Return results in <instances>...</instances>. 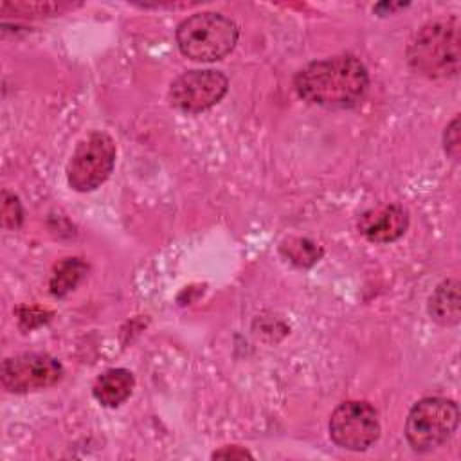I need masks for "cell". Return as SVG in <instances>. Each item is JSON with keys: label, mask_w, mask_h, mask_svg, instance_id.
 <instances>
[{"label": "cell", "mask_w": 461, "mask_h": 461, "mask_svg": "<svg viewBox=\"0 0 461 461\" xmlns=\"http://www.w3.org/2000/svg\"><path fill=\"white\" fill-rule=\"evenodd\" d=\"M330 438L346 450H366L380 436V421L375 407L362 400L342 402L330 416Z\"/></svg>", "instance_id": "8992f818"}, {"label": "cell", "mask_w": 461, "mask_h": 461, "mask_svg": "<svg viewBox=\"0 0 461 461\" xmlns=\"http://www.w3.org/2000/svg\"><path fill=\"white\" fill-rule=\"evenodd\" d=\"M85 270H86V265L77 258H68V259L61 261L56 267V272L50 279V292L58 297L68 294L70 290H74L77 281L83 277Z\"/></svg>", "instance_id": "4fadbf2b"}, {"label": "cell", "mask_w": 461, "mask_h": 461, "mask_svg": "<svg viewBox=\"0 0 461 461\" xmlns=\"http://www.w3.org/2000/svg\"><path fill=\"white\" fill-rule=\"evenodd\" d=\"M22 221V207L14 194L4 191L2 194V223L4 227H18Z\"/></svg>", "instance_id": "5bb4252c"}, {"label": "cell", "mask_w": 461, "mask_h": 461, "mask_svg": "<svg viewBox=\"0 0 461 461\" xmlns=\"http://www.w3.org/2000/svg\"><path fill=\"white\" fill-rule=\"evenodd\" d=\"M212 459H245V457H252V454L243 448V447H238V445H229V447H223L216 452H212L211 456Z\"/></svg>", "instance_id": "2e32d148"}, {"label": "cell", "mask_w": 461, "mask_h": 461, "mask_svg": "<svg viewBox=\"0 0 461 461\" xmlns=\"http://www.w3.org/2000/svg\"><path fill=\"white\" fill-rule=\"evenodd\" d=\"M63 376V366L47 353H20L7 357L0 367V380L9 393H32L52 387Z\"/></svg>", "instance_id": "52a82bcc"}, {"label": "cell", "mask_w": 461, "mask_h": 461, "mask_svg": "<svg viewBox=\"0 0 461 461\" xmlns=\"http://www.w3.org/2000/svg\"><path fill=\"white\" fill-rule=\"evenodd\" d=\"M229 79L218 70H189L169 86V101L185 113H200L214 106L227 94Z\"/></svg>", "instance_id": "ba28073f"}, {"label": "cell", "mask_w": 461, "mask_h": 461, "mask_svg": "<svg viewBox=\"0 0 461 461\" xmlns=\"http://www.w3.org/2000/svg\"><path fill=\"white\" fill-rule=\"evenodd\" d=\"M459 425L457 403L429 396L416 402L405 420V438L414 452H430L445 445Z\"/></svg>", "instance_id": "277c9868"}, {"label": "cell", "mask_w": 461, "mask_h": 461, "mask_svg": "<svg viewBox=\"0 0 461 461\" xmlns=\"http://www.w3.org/2000/svg\"><path fill=\"white\" fill-rule=\"evenodd\" d=\"M115 166V142L104 131H92L81 139L67 164V180L74 191L97 189Z\"/></svg>", "instance_id": "5b68a950"}, {"label": "cell", "mask_w": 461, "mask_h": 461, "mask_svg": "<svg viewBox=\"0 0 461 461\" xmlns=\"http://www.w3.org/2000/svg\"><path fill=\"white\" fill-rule=\"evenodd\" d=\"M238 25L220 13H196L176 27V43L184 56L194 61L225 58L238 43Z\"/></svg>", "instance_id": "3957f363"}, {"label": "cell", "mask_w": 461, "mask_h": 461, "mask_svg": "<svg viewBox=\"0 0 461 461\" xmlns=\"http://www.w3.org/2000/svg\"><path fill=\"white\" fill-rule=\"evenodd\" d=\"M294 86L312 104L353 106L364 97L369 74L358 58L340 54L303 67L294 77Z\"/></svg>", "instance_id": "6da1fadb"}, {"label": "cell", "mask_w": 461, "mask_h": 461, "mask_svg": "<svg viewBox=\"0 0 461 461\" xmlns=\"http://www.w3.org/2000/svg\"><path fill=\"white\" fill-rule=\"evenodd\" d=\"M135 387V376L124 367L108 369L92 385L94 398L104 407H117L126 402Z\"/></svg>", "instance_id": "30bf717a"}, {"label": "cell", "mask_w": 461, "mask_h": 461, "mask_svg": "<svg viewBox=\"0 0 461 461\" xmlns=\"http://www.w3.org/2000/svg\"><path fill=\"white\" fill-rule=\"evenodd\" d=\"M409 65L427 77H454L459 72V23L438 20L423 25L407 49Z\"/></svg>", "instance_id": "7a4b0ae2"}, {"label": "cell", "mask_w": 461, "mask_h": 461, "mask_svg": "<svg viewBox=\"0 0 461 461\" xmlns=\"http://www.w3.org/2000/svg\"><path fill=\"white\" fill-rule=\"evenodd\" d=\"M281 254L294 265L297 267H312L313 263H317L322 256V249L313 243L308 238H299V236H290L286 238L281 247H279Z\"/></svg>", "instance_id": "7c38bea8"}, {"label": "cell", "mask_w": 461, "mask_h": 461, "mask_svg": "<svg viewBox=\"0 0 461 461\" xmlns=\"http://www.w3.org/2000/svg\"><path fill=\"white\" fill-rule=\"evenodd\" d=\"M409 216L402 205L384 203L364 211L358 218L360 234L373 243L396 241L407 230Z\"/></svg>", "instance_id": "9c48e42d"}, {"label": "cell", "mask_w": 461, "mask_h": 461, "mask_svg": "<svg viewBox=\"0 0 461 461\" xmlns=\"http://www.w3.org/2000/svg\"><path fill=\"white\" fill-rule=\"evenodd\" d=\"M429 313L441 326H456L461 319L459 281L447 279L429 297Z\"/></svg>", "instance_id": "8fae6325"}, {"label": "cell", "mask_w": 461, "mask_h": 461, "mask_svg": "<svg viewBox=\"0 0 461 461\" xmlns=\"http://www.w3.org/2000/svg\"><path fill=\"white\" fill-rule=\"evenodd\" d=\"M459 117L456 115L450 124L445 128V135H443V144H445V151L450 158L457 160L459 158Z\"/></svg>", "instance_id": "9a60e30c"}]
</instances>
